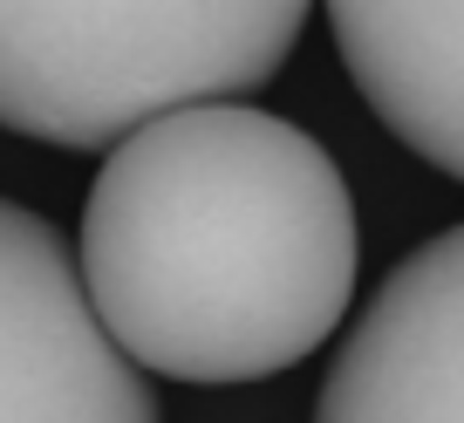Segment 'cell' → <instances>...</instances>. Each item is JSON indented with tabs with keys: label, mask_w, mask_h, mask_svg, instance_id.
Returning <instances> with one entry per match:
<instances>
[{
	"label": "cell",
	"mask_w": 464,
	"mask_h": 423,
	"mask_svg": "<svg viewBox=\"0 0 464 423\" xmlns=\"http://www.w3.org/2000/svg\"><path fill=\"white\" fill-rule=\"evenodd\" d=\"M314 0H0V130L110 150L287 69Z\"/></svg>",
	"instance_id": "cell-2"
},
{
	"label": "cell",
	"mask_w": 464,
	"mask_h": 423,
	"mask_svg": "<svg viewBox=\"0 0 464 423\" xmlns=\"http://www.w3.org/2000/svg\"><path fill=\"white\" fill-rule=\"evenodd\" d=\"M328 28L390 137L464 185V0H328Z\"/></svg>",
	"instance_id": "cell-5"
},
{
	"label": "cell",
	"mask_w": 464,
	"mask_h": 423,
	"mask_svg": "<svg viewBox=\"0 0 464 423\" xmlns=\"http://www.w3.org/2000/svg\"><path fill=\"white\" fill-rule=\"evenodd\" d=\"M0 423H158L62 233L14 198H0Z\"/></svg>",
	"instance_id": "cell-3"
},
{
	"label": "cell",
	"mask_w": 464,
	"mask_h": 423,
	"mask_svg": "<svg viewBox=\"0 0 464 423\" xmlns=\"http://www.w3.org/2000/svg\"><path fill=\"white\" fill-rule=\"evenodd\" d=\"M314 423H464V226L376 287L321 382Z\"/></svg>",
	"instance_id": "cell-4"
},
{
	"label": "cell",
	"mask_w": 464,
	"mask_h": 423,
	"mask_svg": "<svg viewBox=\"0 0 464 423\" xmlns=\"http://www.w3.org/2000/svg\"><path fill=\"white\" fill-rule=\"evenodd\" d=\"M75 266L144 376L266 382L348 322L362 233L342 164L301 123L191 102L110 144Z\"/></svg>",
	"instance_id": "cell-1"
}]
</instances>
